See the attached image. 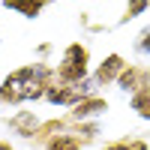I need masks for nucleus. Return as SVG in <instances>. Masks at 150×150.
<instances>
[{
	"label": "nucleus",
	"mask_w": 150,
	"mask_h": 150,
	"mask_svg": "<svg viewBox=\"0 0 150 150\" xmlns=\"http://www.w3.org/2000/svg\"><path fill=\"white\" fill-rule=\"evenodd\" d=\"M45 150H81V138L72 132H60V135L54 132V135H48Z\"/></svg>",
	"instance_id": "nucleus-8"
},
{
	"label": "nucleus",
	"mask_w": 150,
	"mask_h": 150,
	"mask_svg": "<svg viewBox=\"0 0 150 150\" xmlns=\"http://www.w3.org/2000/svg\"><path fill=\"white\" fill-rule=\"evenodd\" d=\"M9 126L15 129L18 135L30 138V135H36V126H39V120L33 117V111H21V114H15V117L9 120Z\"/></svg>",
	"instance_id": "nucleus-9"
},
{
	"label": "nucleus",
	"mask_w": 150,
	"mask_h": 150,
	"mask_svg": "<svg viewBox=\"0 0 150 150\" xmlns=\"http://www.w3.org/2000/svg\"><path fill=\"white\" fill-rule=\"evenodd\" d=\"M45 3H48V0H3L6 9L18 12V15H24V18H36L45 9Z\"/></svg>",
	"instance_id": "nucleus-7"
},
{
	"label": "nucleus",
	"mask_w": 150,
	"mask_h": 150,
	"mask_svg": "<svg viewBox=\"0 0 150 150\" xmlns=\"http://www.w3.org/2000/svg\"><path fill=\"white\" fill-rule=\"evenodd\" d=\"M105 111H108V102H105V99L102 96H87V99H81V102L78 105H72V120H93V117H99V114H105Z\"/></svg>",
	"instance_id": "nucleus-5"
},
{
	"label": "nucleus",
	"mask_w": 150,
	"mask_h": 150,
	"mask_svg": "<svg viewBox=\"0 0 150 150\" xmlns=\"http://www.w3.org/2000/svg\"><path fill=\"white\" fill-rule=\"evenodd\" d=\"M147 78H150L147 69H141V66H126V69H123V75L117 78V87H120V90H126V93H138L141 87L150 84Z\"/></svg>",
	"instance_id": "nucleus-6"
},
{
	"label": "nucleus",
	"mask_w": 150,
	"mask_h": 150,
	"mask_svg": "<svg viewBox=\"0 0 150 150\" xmlns=\"http://www.w3.org/2000/svg\"><path fill=\"white\" fill-rule=\"evenodd\" d=\"M51 81H54V72L42 63L12 69L0 81V102L21 105V102H30V99H45V90L51 87Z\"/></svg>",
	"instance_id": "nucleus-1"
},
{
	"label": "nucleus",
	"mask_w": 150,
	"mask_h": 150,
	"mask_svg": "<svg viewBox=\"0 0 150 150\" xmlns=\"http://www.w3.org/2000/svg\"><path fill=\"white\" fill-rule=\"evenodd\" d=\"M123 69H126V63H123V57L120 54H108L102 63L96 66L93 72V81L96 87H105V84H117V78L123 75Z\"/></svg>",
	"instance_id": "nucleus-4"
},
{
	"label": "nucleus",
	"mask_w": 150,
	"mask_h": 150,
	"mask_svg": "<svg viewBox=\"0 0 150 150\" xmlns=\"http://www.w3.org/2000/svg\"><path fill=\"white\" fill-rule=\"evenodd\" d=\"M138 51H144V54H150V27L138 36Z\"/></svg>",
	"instance_id": "nucleus-13"
},
{
	"label": "nucleus",
	"mask_w": 150,
	"mask_h": 150,
	"mask_svg": "<svg viewBox=\"0 0 150 150\" xmlns=\"http://www.w3.org/2000/svg\"><path fill=\"white\" fill-rule=\"evenodd\" d=\"M87 75H90V51H87V45H81V42L66 45L57 66H54V81L81 84V81H87Z\"/></svg>",
	"instance_id": "nucleus-2"
},
{
	"label": "nucleus",
	"mask_w": 150,
	"mask_h": 150,
	"mask_svg": "<svg viewBox=\"0 0 150 150\" xmlns=\"http://www.w3.org/2000/svg\"><path fill=\"white\" fill-rule=\"evenodd\" d=\"M105 150H150L144 141H138V138H120V141H114V144H108Z\"/></svg>",
	"instance_id": "nucleus-12"
},
{
	"label": "nucleus",
	"mask_w": 150,
	"mask_h": 150,
	"mask_svg": "<svg viewBox=\"0 0 150 150\" xmlns=\"http://www.w3.org/2000/svg\"><path fill=\"white\" fill-rule=\"evenodd\" d=\"M129 105H132V111H135L141 120H150V84H147V87H141L138 93H132Z\"/></svg>",
	"instance_id": "nucleus-10"
},
{
	"label": "nucleus",
	"mask_w": 150,
	"mask_h": 150,
	"mask_svg": "<svg viewBox=\"0 0 150 150\" xmlns=\"http://www.w3.org/2000/svg\"><path fill=\"white\" fill-rule=\"evenodd\" d=\"M150 9V0H126V12H123V21H132V18H138L141 12Z\"/></svg>",
	"instance_id": "nucleus-11"
},
{
	"label": "nucleus",
	"mask_w": 150,
	"mask_h": 150,
	"mask_svg": "<svg viewBox=\"0 0 150 150\" xmlns=\"http://www.w3.org/2000/svg\"><path fill=\"white\" fill-rule=\"evenodd\" d=\"M0 150H12V147H9V141H0Z\"/></svg>",
	"instance_id": "nucleus-14"
},
{
	"label": "nucleus",
	"mask_w": 150,
	"mask_h": 150,
	"mask_svg": "<svg viewBox=\"0 0 150 150\" xmlns=\"http://www.w3.org/2000/svg\"><path fill=\"white\" fill-rule=\"evenodd\" d=\"M93 96V87H87L84 81L81 84H63V81H51V87L45 90V102L51 105H78L81 99Z\"/></svg>",
	"instance_id": "nucleus-3"
}]
</instances>
